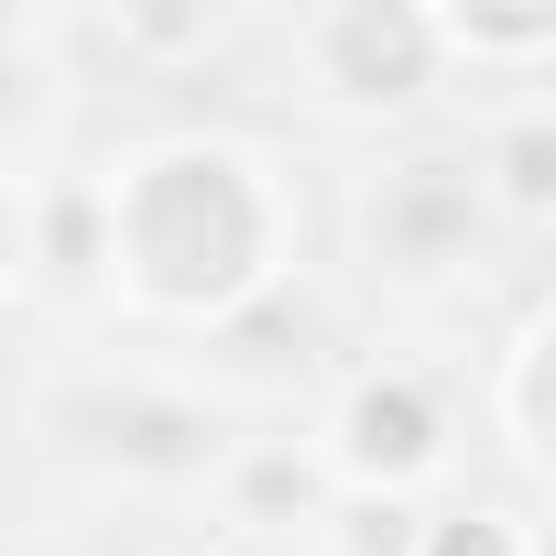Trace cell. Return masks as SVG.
Here are the masks:
<instances>
[{"instance_id": "1", "label": "cell", "mask_w": 556, "mask_h": 556, "mask_svg": "<svg viewBox=\"0 0 556 556\" xmlns=\"http://www.w3.org/2000/svg\"><path fill=\"white\" fill-rule=\"evenodd\" d=\"M295 262V186L229 131H153L99 175V285L164 328H229Z\"/></svg>"}, {"instance_id": "2", "label": "cell", "mask_w": 556, "mask_h": 556, "mask_svg": "<svg viewBox=\"0 0 556 556\" xmlns=\"http://www.w3.org/2000/svg\"><path fill=\"white\" fill-rule=\"evenodd\" d=\"M285 55H295V99L328 121H415L447 88L437 0H317L285 34Z\"/></svg>"}, {"instance_id": "3", "label": "cell", "mask_w": 556, "mask_h": 556, "mask_svg": "<svg viewBox=\"0 0 556 556\" xmlns=\"http://www.w3.org/2000/svg\"><path fill=\"white\" fill-rule=\"evenodd\" d=\"M480 240H491V207H480L469 153L415 142V153H393V164L361 175V262L382 273V285H404V295L458 285Z\"/></svg>"}, {"instance_id": "4", "label": "cell", "mask_w": 556, "mask_h": 556, "mask_svg": "<svg viewBox=\"0 0 556 556\" xmlns=\"http://www.w3.org/2000/svg\"><path fill=\"white\" fill-rule=\"evenodd\" d=\"M317 458H328L339 491H393V502H415V491L458 458V404H447V382H437L426 361H371V371L339 382Z\"/></svg>"}, {"instance_id": "5", "label": "cell", "mask_w": 556, "mask_h": 556, "mask_svg": "<svg viewBox=\"0 0 556 556\" xmlns=\"http://www.w3.org/2000/svg\"><path fill=\"white\" fill-rule=\"evenodd\" d=\"M55 437L99 469H131V480H218V458L240 447L186 382H153V371H88L55 393Z\"/></svg>"}, {"instance_id": "6", "label": "cell", "mask_w": 556, "mask_h": 556, "mask_svg": "<svg viewBox=\"0 0 556 556\" xmlns=\"http://www.w3.org/2000/svg\"><path fill=\"white\" fill-rule=\"evenodd\" d=\"M218 502H229V523H251V534H317V513L339 502V480H328V458H317V437L295 447V437H251V447H229L218 458V480H207Z\"/></svg>"}, {"instance_id": "7", "label": "cell", "mask_w": 556, "mask_h": 556, "mask_svg": "<svg viewBox=\"0 0 556 556\" xmlns=\"http://www.w3.org/2000/svg\"><path fill=\"white\" fill-rule=\"evenodd\" d=\"M469 175H480L491 229H545V218H556V110H513V121H491L480 153H469Z\"/></svg>"}, {"instance_id": "8", "label": "cell", "mask_w": 556, "mask_h": 556, "mask_svg": "<svg viewBox=\"0 0 556 556\" xmlns=\"http://www.w3.org/2000/svg\"><path fill=\"white\" fill-rule=\"evenodd\" d=\"M545 361H556V328H545V306L502 339V447H513V469L523 480H545Z\"/></svg>"}, {"instance_id": "9", "label": "cell", "mask_w": 556, "mask_h": 556, "mask_svg": "<svg viewBox=\"0 0 556 556\" xmlns=\"http://www.w3.org/2000/svg\"><path fill=\"white\" fill-rule=\"evenodd\" d=\"M447 77L458 66H545L556 55V12H437Z\"/></svg>"}, {"instance_id": "10", "label": "cell", "mask_w": 556, "mask_h": 556, "mask_svg": "<svg viewBox=\"0 0 556 556\" xmlns=\"http://www.w3.org/2000/svg\"><path fill=\"white\" fill-rule=\"evenodd\" d=\"M415 534H426V513L393 502V491H339L317 513V545L328 556H415Z\"/></svg>"}, {"instance_id": "11", "label": "cell", "mask_w": 556, "mask_h": 556, "mask_svg": "<svg viewBox=\"0 0 556 556\" xmlns=\"http://www.w3.org/2000/svg\"><path fill=\"white\" fill-rule=\"evenodd\" d=\"M415 556H545V545L513 502H458V513H426Z\"/></svg>"}, {"instance_id": "12", "label": "cell", "mask_w": 556, "mask_h": 556, "mask_svg": "<svg viewBox=\"0 0 556 556\" xmlns=\"http://www.w3.org/2000/svg\"><path fill=\"white\" fill-rule=\"evenodd\" d=\"M110 45L121 55H218V12H121Z\"/></svg>"}, {"instance_id": "13", "label": "cell", "mask_w": 556, "mask_h": 556, "mask_svg": "<svg viewBox=\"0 0 556 556\" xmlns=\"http://www.w3.org/2000/svg\"><path fill=\"white\" fill-rule=\"evenodd\" d=\"M34 285V251H23V175H0V295Z\"/></svg>"}]
</instances>
